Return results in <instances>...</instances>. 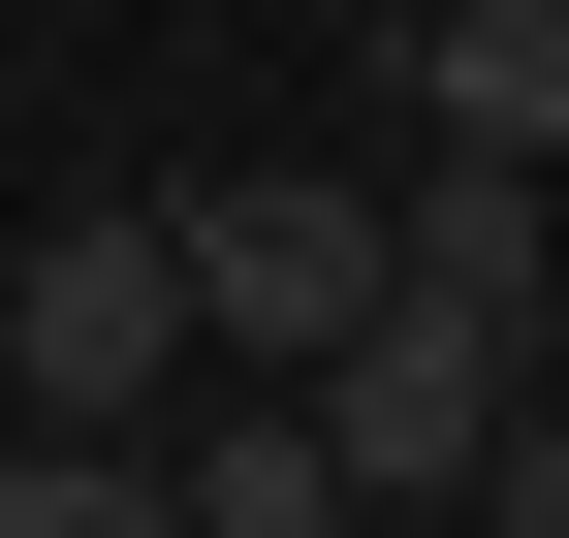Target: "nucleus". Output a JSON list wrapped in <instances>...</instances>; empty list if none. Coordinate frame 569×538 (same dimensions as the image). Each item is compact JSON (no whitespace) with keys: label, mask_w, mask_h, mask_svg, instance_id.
<instances>
[{"label":"nucleus","mask_w":569,"mask_h":538,"mask_svg":"<svg viewBox=\"0 0 569 538\" xmlns=\"http://www.w3.org/2000/svg\"><path fill=\"white\" fill-rule=\"evenodd\" d=\"M190 476V538H348V444H317V380H284V412H222V444H159Z\"/></svg>","instance_id":"obj_6"},{"label":"nucleus","mask_w":569,"mask_h":538,"mask_svg":"<svg viewBox=\"0 0 569 538\" xmlns=\"http://www.w3.org/2000/svg\"><path fill=\"white\" fill-rule=\"evenodd\" d=\"M380 253H411V286H475V317H538V286H569V159H411Z\"/></svg>","instance_id":"obj_5"},{"label":"nucleus","mask_w":569,"mask_h":538,"mask_svg":"<svg viewBox=\"0 0 569 538\" xmlns=\"http://www.w3.org/2000/svg\"><path fill=\"white\" fill-rule=\"evenodd\" d=\"M380 286H411V253H380V190H317V159L190 190V317H222V349H284V380H317V349H348Z\"/></svg>","instance_id":"obj_3"},{"label":"nucleus","mask_w":569,"mask_h":538,"mask_svg":"<svg viewBox=\"0 0 569 538\" xmlns=\"http://www.w3.org/2000/svg\"><path fill=\"white\" fill-rule=\"evenodd\" d=\"M190 349H222V317H190V222H63L32 286H0V380H32V412H127V444H159Z\"/></svg>","instance_id":"obj_2"},{"label":"nucleus","mask_w":569,"mask_h":538,"mask_svg":"<svg viewBox=\"0 0 569 538\" xmlns=\"http://www.w3.org/2000/svg\"><path fill=\"white\" fill-rule=\"evenodd\" d=\"M0 538H190V476L127 412H32V444H0Z\"/></svg>","instance_id":"obj_7"},{"label":"nucleus","mask_w":569,"mask_h":538,"mask_svg":"<svg viewBox=\"0 0 569 538\" xmlns=\"http://www.w3.org/2000/svg\"><path fill=\"white\" fill-rule=\"evenodd\" d=\"M507 412H538V317H475V286H380V317L317 349L348 507H475V476H507Z\"/></svg>","instance_id":"obj_1"},{"label":"nucleus","mask_w":569,"mask_h":538,"mask_svg":"<svg viewBox=\"0 0 569 538\" xmlns=\"http://www.w3.org/2000/svg\"><path fill=\"white\" fill-rule=\"evenodd\" d=\"M475 507H507V538H569V412H507V476H475Z\"/></svg>","instance_id":"obj_8"},{"label":"nucleus","mask_w":569,"mask_h":538,"mask_svg":"<svg viewBox=\"0 0 569 538\" xmlns=\"http://www.w3.org/2000/svg\"><path fill=\"white\" fill-rule=\"evenodd\" d=\"M411 127L443 159H569V0H411Z\"/></svg>","instance_id":"obj_4"}]
</instances>
